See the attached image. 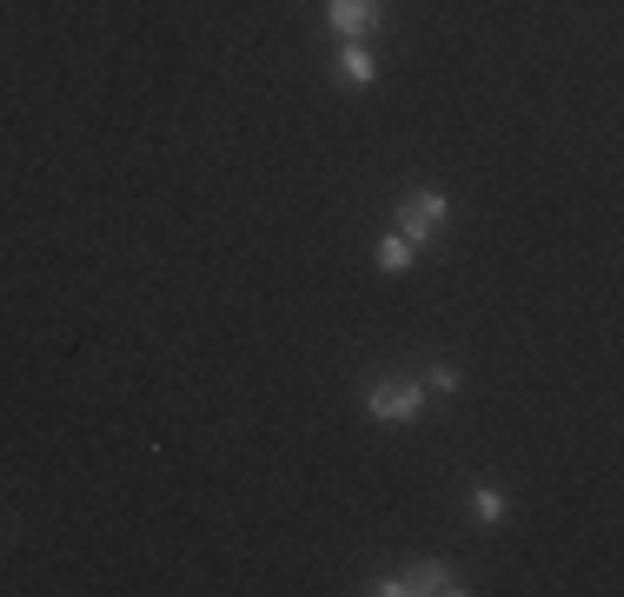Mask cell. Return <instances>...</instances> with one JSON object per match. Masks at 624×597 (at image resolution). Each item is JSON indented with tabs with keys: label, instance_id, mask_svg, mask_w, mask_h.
I'll return each mask as SVG.
<instances>
[{
	"label": "cell",
	"instance_id": "obj_1",
	"mask_svg": "<svg viewBox=\"0 0 624 597\" xmlns=\"http://www.w3.org/2000/svg\"><path fill=\"white\" fill-rule=\"evenodd\" d=\"M446 219H452L446 193H406V199H399V233H406L412 246H432V239L446 233Z\"/></svg>",
	"mask_w": 624,
	"mask_h": 597
},
{
	"label": "cell",
	"instance_id": "obj_2",
	"mask_svg": "<svg viewBox=\"0 0 624 597\" xmlns=\"http://www.w3.org/2000/svg\"><path fill=\"white\" fill-rule=\"evenodd\" d=\"M419 405H426V385H372V392H366V412H372L379 425H412Z\"/></svg>",
	"mask_w": 624,
	"mask_h": 597
},
{
	"label": "cell",
	"instance_id": "obj_3",
	"mask_svg": "<svg viewBox=\"0 0 624 597\" xmlns=\"http://www.w3.org/2000/svg\"><path fill=\"white\" fill-rule=\"evenodd\" d=\"M379 0H326V20H333V33H346V40H366L372 27H379Z\"/></svg>",
	"mask_w": 624,
	"mask_h": 597
},
{
	"label": "cell",
	"instance_id": "obj_4",
	"mask_svg": "<svg viewBox=\"0 0 624 597\" xmlns=\"http://www.w3.org/2000/svg\"><path fill=\"white\" fill-rule=\"evenodd\" d=\"M339 80H346V86H372V80H379V60H372L366 40H346V47H339Z\"/></svg>",
	"mask_w": 624,
	"mask_h": 597
},
{
	"label": "cell",
	"instance_id": "obj_5",
	"mask_svg": "<svg viewBox=\"0 0 624 597\" xmlns=\"http://www.w3.org/2000/svg\"><path fill=\"white\" fill-rule=\"evenodd\" d=\"M399 585H406V591H432V597L459 591V585H452V565H439V558H419V565H412Z\"/></svg>",
	"mask_w": 624,
	"mask_h": 597
},
{
	"label": "cell",
	"instance_id": "obj_6",
	"mask_svg": "<svg viewBox=\"0 0 624 597\" xmlns=\"http://www.w3.org/2000/svg\"><path fill=\"white\" fill-rule=\"evenodd\" d=\"M412 253H419V246H412L406 233H392V239L379 246V266H386V272H406V266H412Z\"/></svg>",
	"mask_w": 624,
	"mask_h": 597
},
{
	"label": "cell",
	"instance_id": "obj_7",
	"mask_svg": "<svg viewBox=\"0 0 624 597\" xmlns=\"http://www.w3.org/2000/svg\"><path fill=\"white\" fill-rule=\"evenodd\" d=\"M472 518H479V525H499V518H505V498H499V492H472Z\"/></svg>",
	"mask_w": 624,
	"mask_h": 597
},
{
	"label": "cell",
	"instance_id": "obj_8",
	"mask_svg": "<svg viewBox=\"0 0 624 597\" xmlns=\"http://www.w3.org/2000/svg\"><path fill=\"white\" fill-rule=\"evenodd\" d=\"M426 385H432V392H459V372H452V366H432Z\"/></svg>",
	"mask_w": 624,
	"mask_h": 597
}]
</instances>
